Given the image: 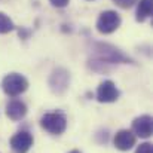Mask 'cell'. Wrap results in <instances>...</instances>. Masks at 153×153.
<instances>
[{
  "mask_svg": "<svg viewBox=\"0 0 153 153\" xmlns=\"http://www.w3.org/2000/svg\"><path fill=\"white\" fill-rule=\"evenodd\" d=\"M27 88H28V80L19 73H10L4 76L1 80V89L9 97L21 95L22 92L27 91Z\"/></svg>",
  "mask_w": 153,
  "mask_h": 153,
  "instance_id": "1",
  "label": "cell"
},
{
  "mask_svg": "<svg viewBox=\"0 0 153 153\" xmlns=\"http://www.w3.org/2000/svg\"><path fill=\"white\" fill-rule=\"evenodd\" d=\"M40 126L49 134L59 135L67 128V117L62 113H46L40 119Z\"/></svg>",
  "mask_w": 153,
  "mask_h": 153,
  "instance_id": "2",
  "label": "cell"
},
{
  "mask_svg": "<svg viewBox=\"0 0 153 153\" xmlns=\"http://www.w3.org/2000/svg\"><path fill=\"white\" fill-rule=\"evenodd\" d=\"M120 15L114 10H104L97 19V30L101 34H110L120 27Z\"/></svg>",
  "mask_w": 153,
  "mask_h": 153,
  "instance_id": "3",
  "label": "cell"
},
{
  "mask_svg": "<svg viewBox=\"0 0 153 153\" xmlns=\"http://www.w3.org/2000/svg\"><path fill=\"white\" fill-rule=\"evenodd\" d=\"M97 56L101 64H114V62H128L129 58H126L122 52L110 45H97Z\"/></svg>",
  "mask_w": 153,
  "mask_h": 153,
  "instance_id": "4",
  "label": "cell"
},
{
  "mask_svg": "<svg viewBox=\"0 0 153 153\" xmlns=\"http://www.w3.org/2000/svg\"><path fill=\"white\" fill-rule=\"evenodd\" d=\"M70 83V73L65 68H55L49 77V86L53 94H62Z\"/></svg>",
  "mask_w": 153,
  "mask_h": 153,
  "instance_id": "5",
  "label": "cell"
},
{
  "mask_svg": "<svg viewBox=\"0 0 153 153\" xmlns=\"http://www.w3.org/2000/svg\"><path fill=\"white\" fill-rule=\"evenodd\" d=\"M33 146V135L27 131H19L10 138V147L15 153H27Z\"/></svg>",
  "mask_w": 153,
  "mask_h": 153,
  "instance_id": "6",
  "label": "cell"
},
{
  "mask_svg": "<svg viewBox=\"0 0 153 153\" xmlns=\"http://www.w3.org/2000/svg\"><path fill=\"white\" fill-rule=\"evenodd\" d=\"M120 92L111 80H104L97 89V100L100 102H114L119 98Z\"/></svg>",
  "mask_w": 153,
  "mask_h": 153,
  "instance_id": "7",
  "label": "cell"
},
{
  "mask_svg": "<svg viewBox=\"0 0 153 153\" xmlns=\"http://www.w3.org/2000/svg\"><path fill=\"white\" fill-rule=\"evenodd\" d=\"M135 135L132 131L129 129H120L116 132L114 138H113V143H114V147L117 150H122V152H128L129 149H132L135 146Z\"/></svg>",
  "mask_w": 153,
  "mask_h": 153,
  "instance_id": "8",
  "label": "cell"
},
{
  "mask_svg": "<svg viewBox=\"0 0 153 153\" xmlns=\"http://www.w3.org/2000/svg\"><path fill=\"white\" fill-rule=\"evenodd\" d=\"M132 132L141 138H149L152 135V117L149 114L135 117L132 122Z\"/></svg>",
  "mask_w": 153,
  "mask_h": 153,
  "instance_id": "9",
  "label": "cell"
},
{
  "mask_svg": "<svg viewBox=\"0 0 153 153\" xmlns=\"http://www.w3.org/2000/svg\"><path fill=\"white\" fill-rule=\"evenodd\" d=\"M6 114L12 120H21L27 114V105L21 100H12L6 105Z\"/></svg>",
  "mask_w": 153,
  "mask_h": 153,
  "instance_id": "10",
  "label": "cell"
},
{
  "mask_svg": "<svg viewBox=\"0 0 153 153\" xmlns=\"http://www.w3.org/2000/svg\"><path fill=\"white\" fill-rule=\"evenodd\" d=\"M138 7H137V21L143 22L144 19H147L149 16H152V6H153V0H140L137 1Z\"/></svg>",
  "mask_w": 153,
  "mask_h": 153,
  "instance_id": "11",
  "label": "cell"
},
{
  "mask_svg": "<svg viewBox=\"0 0 153 153\" xmlns=\"http://www.w3.org/2000/svg\"><path fill=\"white\" fill-rule=\"evenodd\" d=\"M15 30V24L13 21L3 12H0V34H6L9 31Z\"/></svg>",
  "mask_w": 153,
  "mask_h": 153,
  "instance_id": "12",
  "label": "cell"
},
{
  "mask_svg": "<svg viewBox=\"0 0 153 153\" xmlns=\"http://www.w3.org/2000/svg\"><path fill=\"white\" fill-rule=\"evenodd\" d=\"M114 1V4H117L119 7H122V9H128V7H132L138 0H113Z\"/></svg>",
  "mask_w": 153,
  "mask_h": 153,
  "instance_id": "13",
  "label": "cell"
},
{
  "mask_svg": "<svg viewBox=\"0 0 153 153\" xmlns=\"http://www.w3.org/2000/svg\"><path fill=\"white\" fill-rule=\"evenodd\" d=\"M135 153H153L152 152V144L150 143H143L137 147Z\"/></svg>",
  "mask_w": 153,
  "mask_h": 153,
  "instance_id": "14",
  "label": "cell"
},
{
  "mask_svg": "<svg viewBox=\"0 0 153 153\" xmlns=\"http://www.w3.org/2000/svg\"><path fill=\"white\" fill-rule=\"evenodd\" d=\"M49 1H51L52 6H55V7H65L70 0H49Z\"/></svg>",
  "mask_w": 153,
  "mask_h": 153,
  "instance_id": "15",
  "label": "cell"
},
{
  "mask_svg": "<svg viewBox=\"0 0 153 153\" xmlns=\"http://www.w3.org/2000/svg\"><path fill=\"white\" fill-rule=\"evenodd\" d=\"M68 153H80L79 150H71V152H68Z\"/></svg>",
  "mask_w": 153,
  "mask_h": 153,
  "instance_id": "16",
  "label": "cell"
}]
</instances>
